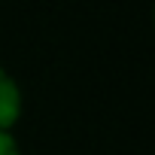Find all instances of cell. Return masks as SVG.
Returning a JSON list of instances; mask_svg holds the SVG:
<instances>
[{
	"label": "cell",
	"mask_w": 155,
	"mask_h": 155,
	"mask_svg": "<svg viewBox=\"0 0 155 155\" xmlns=\"http://www.w3.org/2000/svg\"><path fill=\"white\" fill-rule=\"evenodd\" d=\"M0 155H21L18 140L12 137V131H0Z\"/></svg>",
	"instance_id": "7a4b0ae2"
},
{
	"label": "cell",
	"mask_w": 155,
	"mask_h": 155,
	"mask_svg": "<svg viewBox=\"0 0 155 155\" xmlns=\"http://www.w3.org/2000/svg\"><path fill=\"white\" fill-rule=\"evenodd\" d=\"M25 101H21V85L15 76L0 64V131H12V125L21 119Z\"/></svg>",
	"instance_id": "6da1fadb"
}]
</instances>
